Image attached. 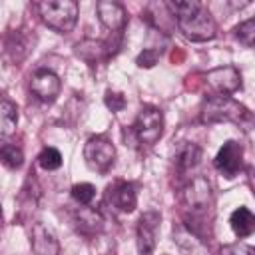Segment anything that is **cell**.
Returning <instances> with one entry per match:
<instances>
[{"label": "cell", "instance_id": "obj_14", "mask_svg": "<svg viewBox=\"0 0 255 255\" xmlns=\"http://www.w3.org/2000/svg\"><path fill=\"white\" fill-rule=\"evenodd\" d=\"M30 50H32V42H30V38L24 36L22 30L10 32V34L6 36V40H4V52H6V56H8L12 62H16V64L22 62V60L30 54Z\"/></svg>", "mask_w": 255, "mask_h": 255}, {"label": "cell", "instance_id": "obj_11", "mask_svg": "<svg viewBox=\"0 0 255 255\" xmlns=\"http://www.w3.org/2000/svg\"><path fill=\"white\" fill-rule=\"evenodd\" d=\"M183 201L185 205L193 211V213H199V211H205L211 203V187H209V181L201 175L193 177L185 191H183Z\"/></svg>", "mask_w": 255, "mask_h": 255}, {"label": "cell", "instance_id": "obj_1", "mask_svg": "<svg viewBox=\"0 0 255 255\" xmlns=\"http://www.w3.org/2000/svg\"><path fill=\"white\" fill-rule=\"evenodd\" d=\"M165 8L175 18L179 32L191 42H207L217 34V26L211 12L197 0H177L165 2Z\"/></svg>", "mask_w": 255, "mask_h": 255}, {"label": "cell", "instance_id": "obj_10", "mask_svg": "<svg viewBox=\"0 0 255 255\" xmlns=\"http://www.w3.org/2000/svg\"><path fill=\"white\" fill-rule=\"evenodd\" d=\"M96 14H98V20L100 24L110 30L112 34H120L124 28H126V22H128V16H126V10L120 2H114V0H100L96 4Z\"/></svg>", "mask_w": 255, "mask_h": 255}, {"label": "cell", "instance_id": "obj_26", "mask_svg": "<svg viewBox=\"0 0 255 255\" xmlns=\"http://www.w3.org/2000/svg\"><path fill=\"white\" fill-rule=\"evenodd\" d=\"M104 102H106V106H108L112 112H120V110L126 108V98H124V94H120V92L108 90L106 96H104Z\"/></svg>", "mask_w": 255, "mask_h": 255}, {"label": "cell", "instance_id": "obj_5", "mask_svg": "<svg viewBox=\"0 0 255 255\" xmlns=\"http://www.w3.org/2000/svg\"><path fill=\"white\" fill-rule=\"evenodd\" d=\"M84 159L94 171H108L116 159V147L106 135H94L84 145Z\"/></svg>", "mask_w": 255, "mask_h": 255}, {"label": "cell", "instance_id": "obj_7", "mask_svg": "<svg viewBox=\"0 0 255 255\" xmlns=\"http://www.w3.org/2000/svg\"><path fill=\"white\" fill-rule=\"evenodd\" d=\"M161 225V213L159 211H145L137 221V249L141 255H149L155 249L157 233Z\"/></svg>", "mask_w": 255, "mask_h": 255}, {"label": "cell", "instance_id": "obj_17", "mask_svg": "<svg viewBox=\"0 0 255 255\" xmlns=\"http://www.w3.org/2000/svg\"><path fill=\"white\" fill-rule=\"evenodd\" d=\"M16 128H18V108L8 98H2V104H0V131H2L4 137H10L12 133H16Z\"/></svg>", "mask_w": 255, "mask_h": 255}, {"label": "cell", "instance_id": "obj_20", "mask_svg": "<svg viewBox=\"0 0 255 255\" xmlns=\"http://www.w3.org/2000/svg\"><path fill=\"white\" fill-rule=\"evenodd\" d=\"M0 155H2V163L8 167V169H20L22 163H24V153L20 147L12 145V143H4L2 149H0Z\"/></svg>", "mask_w": 255, "mask_h": 255}, {"label": "cell", "instance_id": "obj_6", "mask_svg": "<svg viewBox=\"0 0 255 255\" xmlns=\"http://www.w3.org/2000/svg\"><path fill=\"white\" fill-rule=\"evenodd\" d=\"M213 165L225 177H235L243 167V147H241V143L233 141V139L225 141L219 147V151L213 159Z\"/></svg>", "mask_w": 255, "mask_h": 255}, {"label": "cell", "instance_id": "obj_2", "mask_svg": "<svg viewBox=\"0 0 255 255\" xmlns=\"http://www.w3.org/2000/svg\"><path fill=\"white\" fill-rule=\"evenodd\" d=\"M199 120H201V124L231 122V124H237L243 129H249V128L255 126L253 114L243 104H239L231 96H219V94L211 96L203 102L201 112H199Z\"/></svg>", "mask_w": 255, "mask_h": 255}, {"label": "cell", "instance_id": "obj_15", "mask_svg": "<svg viewBox=\"0 0 255 255\" xmlns=\"http://www.w3.org/2000/svg\"><path fill=\"white\" fill-rule=\"evenodd\" d=\"M229 225L237 237H249L255 231V215L247 207H237L229 215Z\"/></svg>", "mask_w": 255, "mask_h": 255}, {"label": "cell", "instance_id": "obj_21", "mask_svg": "<svg viewBox=\"0 0 255 255\" xmlns=\"http://www.w3.org/2000/svg\"><path fill=\"white\" fill-rule=\"evenodd\" d=\"M233 36L239 44L243 46H253L255 44V18H249L233 28Z\"/></svg>", "mask_w": 255, "mask_h": 255}, {"label": "cell", "instance_id": "obj_8", "mask_svg": "<svg viewBox=\"0 0 255 255\" xmlns=\"http://www.w3.org/2000/svg\"><path fill=\"white\" fill-rule=\"evenodd\" d=\"M205 82L219 96H229L241 88V74L235 66H219L205 74Z\"/></svg>", "mask_w": 255, "mask_h": 255}, {"label": "cell", "instance_id": "obj_9", "mask_svg": "<svg viewBox=\"0 0 255 255\" xmlns=\"http://www.w3.org/2000/svg\"><path fill=\"white\" fill-rule=\"evenodd\" d=\"M62 82L60 78L50 72V70H38L30 78V92L40 100V102H54L60 96Z\"/></svg>", "mask_w": 255, "mask_h": 255}, {"label": "cell", "instance_id": "obj_13", "mask_svg": "<svg viewBox=\"0 0 255 255\" xmlns=\"http://www.w3.org/2000/svg\"><path fill=\"white\" fill-rule=\"evenodd\" d=\"M32 249L36 255H58L60 253V243L56 239V235L42 223L36 221L32 225Z\"/></svg>", "mask_w": 255, "mask_h": 255}, {"label": "cell", "instance_id": "obj_4", "mask_svg": "<svg viewBox=\"0 0 255 255\" xmlns=\"http://www.w3.org/2000/svg\"><path fill=\"white\" fill-rule=\"evenodd\" d=\"M133 133L139 143L153 145L163 135V114L155 106H143L133 122Z\"/></svg>", "mask_w": 255, "mask_h": 255}, {"label": "cell", "instance_id": "obj_3", "mask_svg": "<svg viewBox=\"0 0 255 255\" xmlns=\"http://www.w3.org/2000/svg\"><path fill=\"white\" fill-rule=\"evenodd\" d=\"M78 12L80 8L76 0H44L38 4V14L42 22L60 34H68L74 30L78 22Z\"/></svg>", "mask_w": 255, "mask_h": 255}, {"label": "cell", "instance_id": "obj_25", "mask_svg": "<svg viewBox=\"0 0 255 255\" xmlns=\"http://www.w3.org/2000/svg\"><path fill=\"white\" fill-rule=\"evenodd\" d=\"M157 60H159V50H157V48H145V50L137 56L135 64H137L139 68H153V66L157 64Z\"/></svg>", "mask_w": 255, "mask_h": 255}, {"label": "cell", "instance_id": "obj_19", "mask_svg": "<svg viewBox=\"0 0 255 255\" xmlns=\"http://www.w3.org/2000/svg\"><path fill=\"white\" fill-rule=\"evenodd\" d=\"M199 159H201V147L197 143H185L175 155V165L179 171H189L199 165Z\"/></svg>", "mask_w": 255, "mask_h": 255}, {"label": "cell", "instance_id": "obj_16", "mask_svg": "<svg viewBox=\"0 0 255 255\" xmlns=\"http://www.w3.org/2000/svg\"><path fill=\"white\" fill-rule=\"evenodd\" d=\"M76 54L86 60L90 66H94L96 62H100L102 58L110 56V48L104 42H94V40H84L80 44H76Z\"/></svg>", "mask_w": 255, "mask_h": 255}, {"label": "cell", "instance_id": "obj_12", "mask_svg": "<svg viewBox=\"0 0 255 255\" xmlns=\"http://www.w3.org/2000/svg\"><path fill=\"white\" fill-rule=\"evenodd\" d=\"M108 199L112 201V205L124 213H131L137 205V193L133 183L129 181H118L108 189Z\"/></svg>", "mask_w": 255, "mask_h": 255}, {"label": "cell", "instance_id": "obj_24", "mask_svg": "<svg viewBox=\"0 0 255 255\" xmlns=\"http://www.w3.org/2000/svg\"><path fill=\"white\" fill-rule=\"evenodd\" d=\"M219 255H255V247L253 245H247L243 241L223 243L219 247Z\"/></svg>", "mask_w": 255, "mask_h": 255}, {"label": "cell", "instance_id": "obj_22", "mask_svg": "<svg viewBox=\"0 0 255 255\" xmlns=\"http://www.w3.org/2000/svg\"><path fill=\"white\" fill-rule=\"evenodd\" d=\"M38 163L42 169L46 171H54L62 165V153L56 149V147H44L38 155Z\"/></svg>", "mask_w": 255, "mask_h": 255}, {"label": "cell", "instance_id": "obj_23", "mask_svg": "<svg viewBox=\"0 0 255 255\" xmlns=\"http://www.w3.org/2000/svg\"><path fill=\"white\" fill-rule=\"evenodd\" d=\"M72 197L80 205H90L92 199L96 197V187L92 183H76L72 187Z\"/></svg>", "mask_w": 255, "mask_h": 255}, {"label": "cell", "instance_id": "obj_18", "mask_svg": "<svg viewBox=\"0 0 255 255\" xmlns=\"http://www.w3.org/2000/svg\"><path fill=\"white\" fill-rule=\"evenodd\" d=\"M76 221H78V227H80V231H84V233H100L102 231V227H104V219H102V215L96 211V209H92V207H82L80 211H78V215H76Z\"/></svg>", "mask_w": 255, "mask_h": 255}]
</instances>
